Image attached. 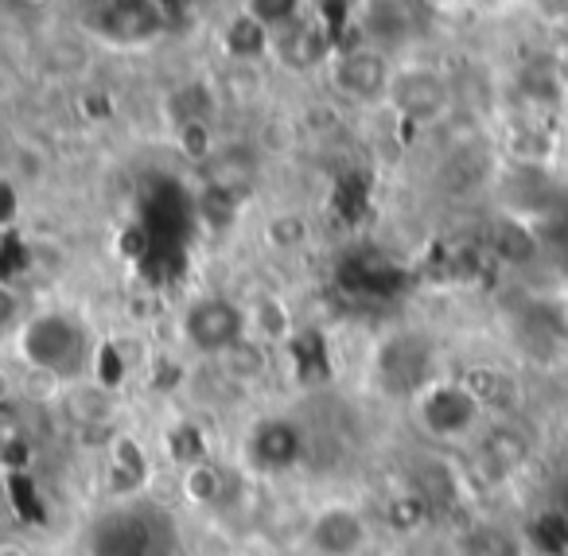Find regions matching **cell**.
Instances as JSON below:
<instances>
[{"instance_id":"obj_22","label":"cell","mask_w":568,"mask_h":556,"mask_svg":"<svg viewBox=\"0 0 568 556\" xmlns=\"http://www.w3.org/2000/svg\"><path fill=\"white\" fill-rule=\"evenodd\" d=\"M245 12H250L257 24H265L268 32H276V28L293 24V20L301 17V0H250Z\"/></svg>"},{"instance_id":"obj_7","label":"cell","mask_w":568,"mask_h":556,"mask_svg":"<svg viewBox=\"0 0 568 556\" xmlns=\"http://www.w3.org/2000/svg\"><path fill=\"white\" fill-rule=\"evenodd\" d=\"M529 452H534V444H529V436L518 424H490L471 452V478H479L483 486L506 483V478L526 467Z\"/></svg>"},{"instance_id":"obj_5","label":"cell","mask_w":568,"mask_h":556,"mask_svg":"<svg viewBox=\"0 0 568 556\" xmlns=\"http://www.w3.org/2000/svg\"><path fill=\"white\" fill-rule=\"evenodd\" d=\"M90 28L105 43L141 48L164 32V9H160V0H98L90 12Z\"/></svg>"},{"instance_id":"obj_26","label":"cell","mask_w":568,"mask_h":556,"mask_svg":"<svg viewBox=\"0 0 568 556\" xmlns=\"http://www.w3.org/2000/svg\"><path fill=\"white\" fill-rule=\"evenodd\" d=\"M0 556H32V553H28L20 540H4V545H0Z\"/></svg>"},{"instance_id":"obj_17","label":"cell","mask_w":568,"mask_h":556,"mask_svg":"<svg viewBox=\"0 0 568 556\" xmlns=\"http://www.w3.org/2000/svg\"><path fill=\"white\" fill-rule=\"evenodd\" d=\"M183 494H187L195 506H219L222 494H226V471L214 467V463L187 467L183 471Z\"/></svg>"},{"instance_id":"obj_23","label":"cell","mask_w":568,"mask_h":556,"mask_svg":"<svg viewBox=\"0 0 568 556\" xmlns=\"http://www.w3.org/2000/svg\"><path fill=\"white\" fill-rule=\"evenodd\" d=\"M226 362H230V374L242 377V382H257V377L268 370L265 351H261L257 343H250V338H245L242 346H234V351L226 354Z\"/></svg>"},{"instance_id":"obj_11","label":"cell","mask_w":568,"mask_h":556,"mask_svg":"<svg viewBox=\"0 0 568 556\" xmlns=\"http://www.w3.org/2000/svg\"><path fill=\"white\" fill-rule=\"evenodd\" d=\"M273 43H276V51H281L288 67L320 63V59L327 55V48H332V40H327V28L324 24H308V20H301V17H296L293 24L276 28Z\"/></svg>"},{"instance_id":"obj_28","label":"cell","mask_w":568,"mask_h":556,"mask_svg":"<svg viewBox=\"0 0 568 556\" xmlns=\"http://www.w3.org/2000/svg\"><path fill=\"white\" fill-rule=\"evenodd\" d=\"M20 4H43V0H20Z\"/></svg>"},{"instance_id":"obj_27","label":"cell","mask_w":568,"mask_h":556,"mask_svg":"<svg viewBox=\"0 0 568 556\" xmlns=\"http://www.w3.org/2000/svg\"><path fill=\"white\" fill-rule=\"evenodd\" d=\"M560 17H565V28H568V0H565V9H560Z\"/></svg>"},{"instance_id":"obj_25","label":"cell","mask_w":568,"mask_h":556,"mask_svg":"<svg viewBox=\"0 0 568 556\" xmlns=\"http://www.w3.org/2000/svg\"><path fill=\"white\" fill-rule=\"evenodd\" d=\"M304 222L296 219V214H284V219H273L268 222V237H273V245H301L304 242Z\"/></svg>"},{"instance_id":"obj_24","label":"cell","mask_w":568,"mask_h":556,"mask_svg":"<svg viewBox=\"0 0 568 556\" xmlns=\"http://www.w3.org/2000/svg\"><path fill=\"white\" fill-rule=\"evenodd\" d=\"M113 463H118V471H125V475H133V478L144 475V452L136 447L133 436L113 439Z\"/></svg>"},{"instance_id":"obj_4","label":"cell","mask_w":568,"mask_h":556,"mask_svg":"<svg viewBox=\"0 0 568 556\" xmlns=\"http://www.w3.org/2000/svg\"><path fill=\"white\" fill-rule=\"evenodd\" d=\"M183 335L199 354H222L226 358L234 346L250 338V312H242L226 296L195 300L183 315Z\"/></svg>"},{"instance_id":"obj_15","label":"cell","mask_w":568,"mask_h":556,"mask_svg":"<svg viewBox=\"0 0 568 556\" xmlns=\"http://www.w3.org/2000/svg\"><path fill=\"white\" fill-rule=\"evenodd\" d=\"M490 245H495L498 257L510 261V265H526V261H534V253H537L534 234L514 219H498L495 226H490Z\"/></svg>"},{"instance_id":"obj_3","label":"cell","mask_w":568,"mask_h":556,"mask_svg":"<svg viewBox=\"0 0 568 556\" xmlns=\"http://www.w3.org/2000/svg\"><path fill=\"white\" fill-rule=\"evenodd\" d=\"M483 405L459 377H436L417 397V421L433 439H464L479 424Z\"/></svg>"},{"instance_id":"obj_12","label":"cell","mask_w":568,"mask_h":556,"mask_svg":"<svg viewBox=\"0 0 568 556\" xmlns=\"http://www.w3.org/2000/svg\"><path fill=\"white\" fill-rule=\"evenodd\" d=\"M363 32L374 48H397L409 40L413 32V12L405 0H371V9L363 17Z\"/></svg>"},{"instance_id":"obj_19","label":"cell","mask_w":568,"mask_h":556,"mask_svg":"<svg viewBox=\"0 0 568 556\" xmlns=\"http://www.w3.org/2000/svg\"><path fill=\"white\" fill-rule=\"evenodd\" d=\"M268 43H273V32H268L265 24H257L250 12H242V17H237L234 24H230V32H226V51H230V55H237V59L261 55Z\"/></svg>"},{"instance_id":"obj_13","label":"cell","mask_w":568,"mask_h":556,"mask_svg":"<svg viewBox=\"0 0 568 556\" xmlns=\"http://www.w3.org/2000/svg\"><path fill=\"white\" fill-rule=\"evenodd\" d=\"M459 382H464L467 390H471V397L479 401L483 408H490V413H510V408L518 405V382H514L506 370L487 366V362L467 366L464 374H459Z\"/></svg>"},{"instance_id":"obj_2","label":"cell","mask_w":568,"mask_h":556,"mask_svg":"<svg viewBox=\"0 0 568 556\" xmlns=\"http://www.w3.org/2000/svg\"><path fill=\"white\" fill-rule=\"evenodd\" d=\"M374 374H378V385L394 397H420L433 377V343L425 335H413V331H402V335L386 338L374 354Z\"/></svg>"},{"instance_id":"obj_16","label":"cell","mask_w":568,"mask_h":556,"mask_svg":"<svg viewBox=\"0 0 568 556\" xmlns=\"http://www.w3.org/2000/svg\"><path fill=\"white\" fill-rule=\"evenodd\" d=\"M413 491L428 502L433 509H452V502L459 498V478L452 475L444 463H425L417 475V486Z\"/></svg>"},{"instance_id":"obj_18","label":"cell","mask_w":568,"mask_h":556,"mask_svg":"<svg viewBox=\"0 0 568 556\" xmlns=\"http://www.w3.org/2000/svg\"><path fill=\"white\" fill-rule=\"evenodd\" d=\"M63 408L79 428H94V424L110 421V393L98 385V390H74L63 397Z\"/></svg>"},{"instance_id":"obj_9","label":"cell","mask_w":568,"mask_h":556,"mask_svg":"<svg viewBox=\"0 0 568 556\" xmlns=\"http://www.w3.org/2000/svg\"><path fill=\"white\" fill-rule=\"evenodd\" d=\"M366 540H371L366 517L355 506H343V502L320 506L308 522V545L316 556H358Z\"/></svg>"},{"instance_id":"obj_29","label":"cell","mask_w":568,"mask_h":556,"mask_svg":"<svg viewBox=\"0 0 568 556\" xmlns=\"http://www.w3.org/2000/svg\"><path fill=\"white\" fill-rule=\"evenodd\" d=\"M565 74H568V63H565Z\"/></svg>"},{"instance_id":"obj_1","label":"cell","mask_w":568,"mask_h":556,"mask_svg":"<svg viewBox=\"0 0 568 556\" xmlns=\"http://www.w3.org/2000/svg\"><path fill=\"white\" fill-rule=\"evenodd\" d=\"M24 358L32 362V370L55 377H74L87 366V335L71 315H36L24 327Z\"/></svg>"},{"instance_id":"obj_20","label":"cell","mask_w":568,"mask_h":556,"mask_svg":"<svg viewBox=\"0 0 568 556\" xmlns=\"http://www.w3.org/2000/svg\"><path fill=\"white\" fill-rule=\"evenodd\" d=\"M428 517H433V506H428V502L420 498L417 491L397 494V498L386 506V522L394 525L397 533H413V529H420V525H425Z\"/></svg>"},{"instance_id":"obj_6","label":"cell","mask_w":568,"mask_h":556,"mask_svg":"<svg viewBox=\"0 0 568 556\" xmlns=\"http://www.w3.org/2000/svg\"><path fill=\"white\" fill-rule=\"evenodd\" d=\"M389 105L413 125H433L452 110V87L428 67H405V71L394 74Z\"/></svg>"},{"instance_id":"obj_10","label":"cell","mask_w":568,"mask_h":556,"mask_svg":"<svg viewBox=\"0 0 568 556\" xmlns=\"http://www.w3.org/2000/svg\"><path fill=\"white\" fill-rule=\"evenodd\" d=\"M245 452L257 471H288L304 455V436L293 421H261L245 439Z\"/></svg>"},{"instance_id":"obj_8","label":"cell","mask_w":568,"mask_h":556,"mask_svg":"<svg viewBox=\"0 0 568 556\" xmlns=\"http://www.w3.org/2000/svg\"><path fill=\"white\" fill-rule=\"evenodd\" d=\"M394 74L378 48H347L335 55L332 67V82L339 94L355 98V102H378V98H389V87H394Z\"/></svg>"},{"instance_id":"obj_14","label":"cell","mask_w":568,"mask_h":556,"mask_svg":"<svg viewBox=\"0 0 568 556\" xmlns=\"http://www.w3.org/2000/svg\"><path fill=\"white\" fill-rule=\"evenodd\" d=\"M459 556H521V545L506 525L479 522L464 533V540H459Z\"/></svg>"},{"instance_id":"obj_21","label":"cell","mask_w":568,"mask_h":556,"mask_svg":"<svg viewBox=\"0 0 568 556\" xmlns=\"http://www.w3.org/2000/svg\"><path fill=\"white\" fill-rule=\"evenodd\" d=\"M168 455H172L183 471L206 463V439H203V432H199V424H180V428H172V436H168Z\"/></svg>"}]
</instances>
